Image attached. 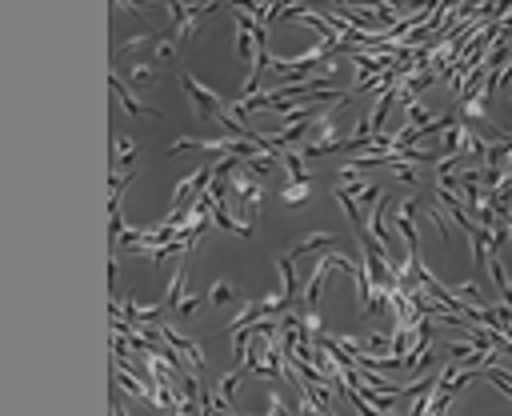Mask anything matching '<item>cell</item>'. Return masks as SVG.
Masks as SVG:
<instances>
[{
  "label": "cell",
  "mask_w": 512,
  "mask_h": 416,
  "mask_svg": "<svg viewBox=\"0 0 512 416\" xmlns=\"http://www.w3.org/2000/svg\"><path fill=\"white\" fill-rule=\"evenodd\" d=\"M228 192H232V200L240 204V220H244V224H252V216L260 212V200H264V188H260V180H256L248 168H240V172H232V180H228Z\"/></svg>",
  "instance_id": "6da1fadb"
},
{
  "label": "cell",
  "mask_w": 512,
  "mask_h": 416,
  "mask_svg": "<svg viewBox=\"0 0 512 416\" xmlns=\"http://www.w3.org/2000/svg\"><path fill=\"white\" fill-rule=\"evenodd\" d=\"M116 384H120L128 396H140V400H148V404L156 400V388H148L132 368H124V356H116Z\"/></svg>",
  "instance_id": "7a4b0ae2"
},
{
  "label": "cell",
  "mask_w": 512,
  "mask_h": 416,
  "mask_svg": "<svg viewBox=\"0 0 512 416\" xmlns=\"http://www.w3.org/2000/svg\"><path fill=\"white\" fill-rule=\"evenodd\" d=\"M112 92L120 96V108H124L128 116H160V112H156L152 104H144V100H140L132 88H124V80H120L116 72H112Z\"/></svg>",
  "instance_id": "3957f363"
},
{
  "label": "cell",
  "mask_w": 512,
  "mask_h": 416,
  "mask_svg": "<svg viewBox=\"0 0 512 416\" xmlns=\"http://www.w3.org/2000/svg\"><path fill=\"white\" fill-rule=\"evenodd\" d=\"M160 340L168 344V348H176V352H184L188 360H192V368H200L204 364V352H200V344L196 340H184L176 328H168V324H160Z\"/></svg>",
  "instance_id": "277c9868"
},
{
  "label": "cell",
  "mask_w": 512,
  "mask_h": 416,
  "mask_svg": "<svg viewBox=\"0 0 512 416\" xmlns=\"http://www.w3.org/2000/svg\"><path fill=\"white\" fill-rule=\"evenodd\" d=\"M212 224H216V228H224V232H236V236H252V224L236 220V216L228 212V204H224V208H212Z\"/></svg>",
  "instance_id": "5b68a950"
},
{
  "label": "cell",
  "mask_w": 512,
  "mask_h": 416,
  "mask_svg": "<svg viewBox=\"0 0 512 416\" xmlns=\"http://www.w3.org/2000/svg\"><path fill=\"white\" fill-rule=\"evenodd\" d=\"M332 244H336V232H312V236L296 240V248H292L288 256H300V252H308V248H332Z\"/></svg>",
  "instance_id": "8992f818"
},
{
  "label": "cell",
  "mask_w": 512,
  "mask_h": 416,
  "mask_svg": "<svg viewBox=\"0 0 512 416\" xmlns=\"http://www.w3.org/2000/svg\"><path fill=\"white\" fill-rule=\"evenodd\" d=\"M128 156H136V140H124V136H112V168H116V172H120V164H124Z\"/></svg>",
  "instance_id": "52a82bcc"
},
{
  "label": "cell",
  "mask_w": 512,
  "mask_h": 416,
  "mask_svg": "<svg viewBox=\"0 0 512 416\" xmlns=\"http://www.w3.org/2000/svg\"><path fill=\"white\" fill-rule=\"evenodd\" d=\"M308 188H312L308 180H288L284 192H280V200H284V204H304V200H308Z\"/></svg>",
  "instance_id": "ba28073f"
},
{
  "label": "cell",
  "mask_w": 512,
  "mask_h": 416,
  "mask_svg": "<svg viewBox=\"0 0 512 416\" xmlns=\"http://www.w3.org/2000/svg\"><path fill=\"white\" fill-rule=\"evenodd\" d=\"M184 280H188V264H180L168 280V304H180L184 300Z\"/></svg>",
  "instance_id": "9c48e42d"
},
{
  "label": "cell",
  "mask_w": 512,
  "mask_h": 416,
  "mask_svg": "<svg viewBox=\"0 0 512 416\" xmlns=\"http://www.w3.org/2000/svg\"><path fill=\"white\" fill-rule=\"evenodd\" d=\"M152 76H156L152 64H144V60H132V64H128V80H132V84H152Z\"/></svg>",
  "instance_id": "30bf717a"
},
{
  "label": "cell",
  "mask_w": 512,
  "mask_h": 416,
  "mask_svg": "<svg viewBox=\"0 0 512 416\" xmlns=\"http://www.w3.org/2000/svg\"><path fill=\"white\" fill-rule=\"evenodd\" d=\"M208 300H212V304H228V300H236V288H232L228 280H216L212 292H208Z\"/></svg>",
  "instance_id": "8fae6325"
},
{
  "label": "cell",
  "mask_w": 512,
  "mask_h": 416,
  "mask_svg": "<svg viewBox=\"0 0 512 416\" xmlns=\"http://www.w3.org/2000/svg\"><path fill=\"white\" fill-rule=\"evenodd\" d=\"M460 112L472 116V120H484V96H468V100L460 104Z\"/></svg>",
  "instance_id": "7c38bea8"
},
{
  "label": "cell",
  "mask_w": 512,
  "mask_h": 416,
  "mask_svg": "<svg viewBox=\"0 0 512 416\" xmlns=\"http://www.w3.org/2000/svg\"><path fill=\"white\" fill-rule=\"evenodd\" d=\"M144 44H152V36H148V32H132V36L120 44V52H140Z\"/></svg>",
  "instance_id": "4fadbf2b"
},
{
  "label": "cell",
  "mask_w": 512,
  "mask_h": 416,
  "mask_svg": "<svg viewBox=\"0 0 512 416\" xmlns=\"http://www.w3.org/2000/svg\"><path fill=\"white\" fill-rule=\"evenodd\" d=\"M152 52H156V60H172L176 44H172V40H156V44H152Z\"/></svg>",
  "instance_id": "5bb4252c"
},
{
  "label": "cell",
  "mask_w": 512,
  "mask_h": 416,
  "mask_svg": "<svg viewBox=\"0 0 512 416\" xmlns=\"http://www.w3.org/2000/svg\"><path fill=\"white\" fill-rule=\"evenodd\" d=\"M196 308H200V296H184V300L176 304V312H180V316H192Z\"/></svg>",
  "instance_id": "9a60e30c"
}]
</instances>
